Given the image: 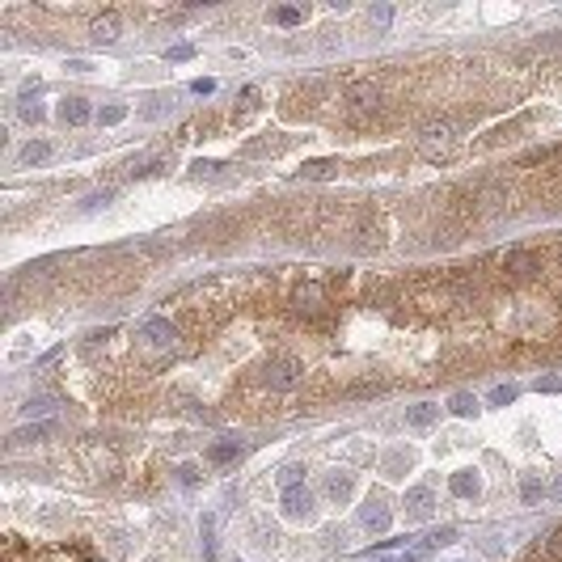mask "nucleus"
Masks as SVG:
<instances>
[{
    "mask_svg": "<svg viewBox=\"0 0 562 562\" xmlns=\"http://www.w3.org/2000/svg\"><path fill=\"white\" fill-rule=\"evenodd\" d=\"M275 21H279V25H296V21H300V8L283 4V8H275Z\"/></svg>",
    "mask_w": 562,
    "mask_h": 562,
    "instance_id": "obj_27",
    "label": "nucleus"
},
{
    "mask_svg": "<svg viewBox=\"0 0 562 562\" xmlns=\"http://www.w3.org/2000/svg\"><path fill=\"white\" fill-rule=\"evenodd\" d=\"M448 491H453L457 499H474V495L482 491V482H478V474H474V470H461V474H453Z\"/></svg>",
    "mask_w": 562,
    "mask_h": 562,
    "instance_id": "obj_13",
    "label": "nucleus"
},
{
    "mask_svg": "<svg viewBox=\"0 0 562 562\" xmlns=\"http://www.w3.org/2000/svg\"><path fill=\"white\" fill-rule=\"evenodd\" d=\"M237 453H241V444H237V440H224V444H212V453H207V457H212L216 465H224V461H233Z\"/></svg>",
    "mask_w": 562,
    "mask_h": 562,
    "instance_id": "obj_18",
    "label": "nucleus"
},
{
    "mask_svg": "<svg viewBox=\"0 0 562 562\" xmlns=\"http://www.w3.org/2000/svg\"><path fill=\"white\" fill-rule=\"evenodd\" d=\"M300 377H305V368H300V360H292V355H279V360H271V364L262 368V381H267V389H275V393L296 389Z\"/></svg>",
    "mask_w": 562,
    "mask_h": 562,
    "instance_id": "obj_1",
    "label": "nucleus"
},
{
    "mask_svg": "<svg viewBox=\"0 0 562 562\" xmlns=\"http://www.w3.org/2000/svg\"><path fill=\"white\" fill-rule=\"evenodd\" d=\"M140 338H144L148 347H169V343L178 338V330H173V322H165V317H152V322H144Z\"/></svg>",
    "mask_w": 562,
    "mask_h": 562,
    "instance_id": "obj_6",
    "label": "nucleus"
},
{
    "mask_svg": "<svg viewBox=\"0 0 562 562\" xmlns=\"http://www.w3.org/2000/svg\"><path fill=\"white\" fill-rule=\"evenodd\" d=\"M59 118H63L68 127H80V123L93 118V110H89L85 97H63V102H59Z\"/></svg>",
    "mask_w": 562,
    "mask_h": 562,
    "instance_id": "obj_8",
    "label": "nucleus"
},
{
    "mask_svg": "<svg viewBox=\"0 0 562 562\" xmlns=\"http://www.w3.org/2000/svg\"><path fill=\"white\" fill-rule=\"evenodd\" d=\"M419 135H423V148L436 157V144L444 148V144L457 135V123H453V118H432V123H423V131H419Z\"/></svg>",
    "mask_w": 562,
    "mask_h": 562,
    "instance_id": "obj_2",
    "label": "nucleus"
},
{
    "mask_svg": "<svg viewBox=\"0 0 562 562\" xmlns=\"http://www.w3.org/2000/svg\"><path fill=\"white\" fill-rule=\"evenodd\" d=\"M190 89H195V93H212V89H216V80H207V76H199V80H195Z\"/></svg>",
    "mask_w": 562,
    "mask_h": 562,
    "instance_id": "obj_35",
    "label": "nucleus"
},
{
    "mask_svg": "<svg viewBox=\"0 0 562 562\" xmlns=\"http://www.w3.org/2000/svg\"><path fill=\"white\" fill-rule=\"evenodd\" d=\"M300 474H305L300 465H283V470H279V487H283V491H292V487H300Z\"/></svg>",
    "mask_w": 562,
    "mask_h": 562,
    "instance_id": "obj_23",
    "label": "nucleus"
},
{
    "mask_svg": "<svg viewBox=\"0 0 562 562\" xmlns=\"http://www.w3.org/2000/svg\"><path fill=\"white\" fill-rule=\"evenodd\" d=\"M448 410L461 415V419H470V415H478V398H474V393H457V398L448 402Z\"/></svg>",
    "mask_w": 562,
    "mask_h": 562,
    "instance_id": "obj_17",
    "label": "nucleus"
},
{
    "mask_svg": "<svg viewBox=\"0 0 562 562\" xmlns=\"http://www.w3.org/2000/svg\"><path fill=\"white\" fill-rule=\"evenodd\" d=\"M47 410H55V398H30V402L21 406V415H30V419H34V415H47Z\"/></svg>",
    "mask_w": 562,
    "mask_h": 562,
    "instance_id": "obj_22",
    "label": "nucleus"
},
{
    "mask_svg": "<svg viewBox=\"0 0 562 562\" xmlns=\"http://www.w3.org/2000/svg\"><path fill=\"white\" fill-rule=\"evenodd\" d=\"M216 169H220L216 161H195V173H199V178H203V173H216Z\"/></svg>",
    "mask_w": 562,
    "mask_h": 562,
    "instance_id": "obj_36",
    "label": "nucleus"
},
{
    "mask_svg": "<svg viewBox=\"0 0 562 562\" xmlns=\"http://www.w3.org/2000/svg\"><path fill=\"white\" fill-rule=\"evenodd\" d=\"M546 554H550V558H562V529H554V533H550V542H546Z\"/></svg>",
    "mask_w": 562,
    "mask_h": 562,
    "instance_id": "obj_29",
    "label": "nucleus"
},
{
    "mask_svg": "<svg viewBox=\"0 0 562 562\" xmlns=\"http://www.w3.org/2000/svg\"><path fill=\"white\" fill-rule=\"evenodd\" d=\"M347 102H351V110H355V114H368V110H377V106H381V89H377V85H368V80H364V85H351V89H347Z\"/></svg>",
    "mask_w": 562,
    "mask_h": 562,
    "instance_id": "obj_5",
    "label": "nucleus"
},
{
    "mask_svg": "<svg viewBox=\"0 0 562 562\" xmlns=\"http://www.w3.org/2000/svg\"><path fill=\"white\" fill-rule=\"evenodd\" d=\"M165 110H173V102L169 97H152V106H144V118H161Z\"/></svg>",
    "mask_w": 562,
    "mask_h": 562,
    "instance_id": "obj_26",
    "label": "nucleus"
},
{
    "mask_svg": "<svg viewBox=\"0 0 562 562\" xmlns=\"http://www.w3.org/2000/svg\"><path fill=\"white\" fill-rule=\"evenodd\" d=\"M558 389H562L558 377H542V381H537V393H558Z\"/></svg>",
    "mask_w": 562,
    "mask_h": 562,
    "instance_id": "obj_32",
    "label": "nucleus"
},
{
    "mask_svg": "<svg viewBox=\"0 0 562 562\" xmlns=\"http://www.w3.org/2000/svg\"><path fill=\"white\" fill-rule=\"evenodd\" d=\"M178 482H182V487H195V482H199V470H195V465H182V470H178Z\"/></svg>",
    "mask_w": 562,
    "mask_h": 562,
    "instance_id": "obj_31",
    "label": "nucleus"
},
{
    "mask_svg": "<svg viewBox=\"0 0 562 562\" xmlns=\"http://www.w3.org/2000/svg\"><path fill=\"white\" fill-rule=\"evenodd\" d=\"M89 38H93V42H114V38H118V13H102V17L89 25Z\"/></svg>",
    "mask_w": 562,
    "mask_h": 562,
    "instance_id": "obj_11",
    "label": "nucleus"
},
{
    "mask_svg": "<svg viewBox=\"0 0 562 562\" xmlns=\"http://www.w3.org/2000/svg\"><path fill=\"white\" fill-rule=\"evenodd\" d=\"M542 491H546V487H542L537 478H525V482H520V495H525V503H537V499H542Z\"/></svg>",
    "mask_w": 562,
    "mask_h": 562,
    "instance_id": "obj_25",
    "label": "nucleus"
},
{
    "mask_svg": "<svg viewBox=\"0 0 562 562\" xmlns=\"http://www.w3.org/2000/svg\"><path fill=\"white\" fill-rule=\"evenodd\" d=\"M334 169H338L334 161H309V165H305V178L322 182V178H334Z\"/></svg>",
    "mask_w": 562,
    "mask_h": 562,
    "instance_id": "obj_19",
    "label": "nucleus"
},
{
    "mask_svg": "<svg viewBox=\"0 0 562 562\" xmlns=\"http://www.w3.org/2000/svg\"><path fill=\"white\" fill-rule=\"evenodd\" d=\"M360 525L372 529V533H385V529H389V508H385V499H368V503L360 508Z\"/></svg>",
    "mask_w": 562,
    "mask_h": 562,
    "instance_id": "obj_7",
    "label": "nucleus"
},
{
    "mask_svg": "<svg viewBox=\"0 0 562 562\" xmlns=\"http://www.w3.org/2000/svg\"><path fill=\"white\" fill-rule=\"evenodd\" d=\"M123 118H127V106H102V110H97V123H102V127H114V123H123Z\"/></svg>",
    "mask_w": 562,
    "mask_h": 562,
    "instance_id": "obj_20",
    "label": "nucleus"
},
{
    "mask_svg": "<svg viewBox=\"0 0 562 562\" xmlns=\"http://www.w3.org/2000/svg\"><path fill=\"white\" fill-rule=\"evenodd\" d=\"M51 157V144L47 140H30L25 148H21V165H42Z\"/></svg>",
    "mask_w": 562,
    "mask_h": 562,
    "instance_id": "obj_15",
    "label": "nucleus"
},
{
    "mask_svg": "<svg viewBox=\"0 0 562 562\" xmlns=\"http://www.w3.org/2000/svg\"><path fill=\"white\" fill-rule=\"evenodd\" d=\"M432 508H436V495H432L427 487H415V491L406 495V512H410V520H427Z\"/></svg>",
    "mask_w": 562,
    "mask_h": 562,
    "instance_id": "obj_10",
    "label": "nucleus"
},
{
    "mask_svg": "<svg viewBox=\"0 0 562 562\" xmlns=\"http://www.w3.org/2000/svg\"><path fill=\"white\" fill-rule=\"evenodd\" d=\"M351 491H355V478H351L347 470H334V474H326V495H330L334 503H347V499H351Z\"/></svg>",
    "mask_w": 562,
    "mask_h": 562,
    "instance_id": "obj_9",
    "label": "nucleus"
},
{
    "mask_svg": "<svg viewBox=\"0 0 562 562\" xmlns=\"http://www.w3.org/2000/svg\"><path fill=\"white\" fill-rule=\"evenodd\" d=\"M448 542H457V529H436V533H427V537H423V546H427V550H440V546H448Z\"/></svg>",
    "mask_w": 562,
    "mask_h": 562,
    "instance_id": "obj_21",
    "label": "nucleus"
},
{
    "mask_svg": "<svg viewBox=\"0 0 562 562\" xmlns=\"http://www.w3.org/2000/svg\"><path fill=\"white\" fill-rule=\"evenodd\" d=\"M436 419H440V406H436V402H419V406L406 410V423H410V427H432Z\"/></svg>",
    "mask_w": 562,
    "mask_h": 562,
    "instance_id": "obj_14",
    "label": "nucleus"
},
{
    "mask_svg": "<svg viewBox=\"0 0 562 562\" xmlns=\"http://www.w3.org/2000/svg\"><path fill=\"white\" fill-rule=\"evenodd\" d=\"M110 199H114V190H102V195H89L85 207H102V203H110Z\"/></svg>",
    "mask_w": 562,
    "mask_h": 562,
    "instance_id": "obj_34",
    "label": "nucleus"
},
{
    "mask_svg": "<svg viewBox=\"0 0 562 562\" xmlns=\"http://www.w3.org/2000/svg\"><path fill=\"white\" fill-rule=\"evenodd\" d=\"M21 118H25V123H42V106H30V102H21Z\"/></svg>",
    "mask_w": 562,
    "mask_h": 562,
    "instance_id": "obj_30",
    "label": "nucleus"
},
{
    "mask_svg": "<svg viewBox=\"0 0 562 562\" xmlns=\"http://www.w3.org/2000/svg\"><path fill=\"white\" fill-rule=\"evenodd\" d=\"M190 55H195V47H190V42H178V47H169V59H173V63H182V59H190Z\"/></svg>",
    "mask_w": 562,
    "mask_h": 562,
    "instance_id": "obj_28",
    "label": "nucleus"
},
{
    "mask_svg": "<svg viewBox=\"0 0 562 562\" xmlns=\"http://www.w3.org/2000/svg\"><path fill=\"white\" fill-rule=\"evenodd\" d=\"M491 402H495V406L516 402V385H495V389H491Z\"/></svg>",
    "mask_w": 562,
    "mask_h": 562,
    "instance_id": "obj_24",
    "label": "nucleus"
},
{
    "mask_svg": "<svg viewBox=\"0 0 562 562\" xmlns=\"http://www.w3.org/2000/svg\"><path fill=\"white\" fill-rule=\"evenodd\" d=\"M554 495H558V499H562V474H558V482H554Z\"/></svg>",
    "mask_w": 562,
    "mask_h": 562,
    "instance_id": "obj_37",
    "label": "nucleus"
},
{
    "mask_svg": "<svg viewBox=\"0 0 562 562\" xmlns=\"http://www.w3.org/2000/svg\"><path fill=\"white\" fill-rule=\"evenodd\" d=\"M389 17H393L389 4H377V8H372V21H377V25H389Z\"/></svg>",
    "mask_w": 562,
    "mask_h": 562,
    "instance_id": "obj_33",
    "label": "nucleus"
},
{
    "mask_svg": "<svg viewBox=\"0 0 562 562\" xmlns=\"http://www.w3.org/2000/svg\"><path fill=\"white\" fill-rule=\"evenodd\" d=\"M503 271H508V275H516V279H529V275H537V271H542V258H537L533 250H512V254L503 258Z\"/></svg>",
    "mask_w": 562,
    "mask_h": 562,
    "instance_id": "obj_4",
    "label": "nucleus"
},
{
    "mask_svg": "<svg viewBox=\"0 0 562 562\" xmlns=\"http://www.w3.org/2000/svg\"><path fill=\"white\" fill-rule=\"evenodd\" d=\"M283 516H288V520H313V495H309L305 487L283 491Z\"/></svg>",
    "mask_w": 562,
    "mask_h": 562,
    "instance_id": "obj_3",
    "label": "nucleus"
},
{
    "mask_svg": "<svg viewBox=\"0 0 562 562\" xmlns=\"http://www.w3.org/2000/svg\"><path fill=\"white\" fill-rule=\"evenodd\" d=\"M296 309H300V313H317V309H322V292H317V288H300V292H296Z\"/></svg>",
    "mask_w": 562,
    "mask_h": 562,
    "instance_id": "obj_16",
    "label": "nucleus"
},
{
    "mask_svg": "<svg viewBox=\"0 0 562 562\" xmlns=\"http://www.w3.org/2000/svg\"><path fill=\"white\" fill-rule=\"evenodd\" d=\"M51 436H55V423H34V427L13 432L8 444H42V440H51Z\"/></svg>",
    "mask_w": 562,
    "mask_h": 562,
    "instance_id": "obj_12",
    "label": "nucleus"
}]
</instances>
